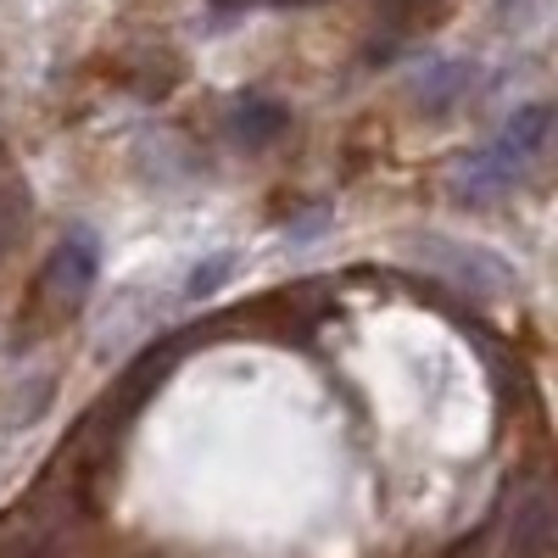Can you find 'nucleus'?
Here are the masks:
<instances>
[{
	"label": "nucleus",
	"mask_w": 558,
	"mask_h": 558,
	"mask_svg": "<svg viewBox=\"0 0 558 558\" xmlns=\"http://www.w3.org/2000/svg\"><path fill=\"white\" fill-rule=\"evenodd\" d=\"M413 257L430 263L441 279H452V286L481 291V296L514 286V268H508L502 257H492V252H481V246H463V241H418Z\"/></svg>",
	"instance_id": "obj_1"
},
{
	"label": "nucleus",
	"mask_w": 558,
	"mask_h": 558,
	"mask_svg": "<svg viewBox=\"0 0 558 558\" xmlns=\"http://www.w3.org/2000/svg\"><path fill=\"white\" fill-rule=\"evenodd\" d=\"M96 274H101V252H96V235H68L57 252H51V263H45V279L39 286L57 296V307H78L89 291H96Z\"/></svg>",
	"instance_id": "obj_2"
},
{
	"label": "nucleus",
	"mask_w": 558,
	"mask_h": 558,
	"mask_svg": "<svg viewBox=\"0 0 558 558\" xmlns=\"http://www.w3.org/2000/svg\"><path fill=\"white\" fill-rule=\"evenodd\" d=\"M547 134H553V112L536 101V107H520L514 118L502 123V134H497V146H492V151L525 179V173L542 162V151H547Z\"/></svg>",
	"instance_id": "obj_3"
},
{
	"label": "nucleus",
	"mask_w": 558,
	"mask_h": 558,
	"mask_svg": "<svg viewBox=\"0 0 558 558\" xmlns=\"http://www.w3.org/2000/svg\"><path fill=\"white\" fill-rule=\"evenodd\" d=\"M481 68L475 62H430L425 73L413 78V96H418V107L425 112H452V107H463L481 89Z\"/></svg>",
	"instance_id": "obj_4"
},
{
	"label": "nucleus",
	"mask_w": 558,
	"mask_h": 558,
	"mask_svg": "<svg viewBox=\"0 0 558 558\" xmlns=\"http://www.w3.org/2000/svg\"><path fill=\"white\" fill-rule=\"evenodd\" d=\"M229 129L241 134V146H268V140L286 129V107H274V101H263V96H246V101L235 107V118H229Z\"/></svg>",
	"instance_id": "obj_5"
},
{
	"label": "nucleus",
	"mask_w": 558,
	"mask_h": 558,
	"mask_svg": "<svg viewBox=\"0 0 558 558\" xmlns=\"http://www.w3.org/2000/svg\"><path fill=\"white\" fill-rule=\"evenodd\" d=\"M229 268H235V252H213L207 263L191 268V279H184V296H213L223 279H229Z\"/></svg>",
	"instance_id": "obj_6"
},
{
	"label": "nucleus",
	"mask_w": 558,
	"mask_h": 558,
	"mask_svg": "<svg viewBox=\"0 0 558 558\" xmlns=\"http://www.w3.org/2000/svg\"><path fill=\"white\" fill-rule=\"evenodd\" d=\"M7 223H12V213H7V207H0V246H7V235H12V229H7Z\"/></svg>",
	"instance_id": "obj_7"
}]
</instances>
